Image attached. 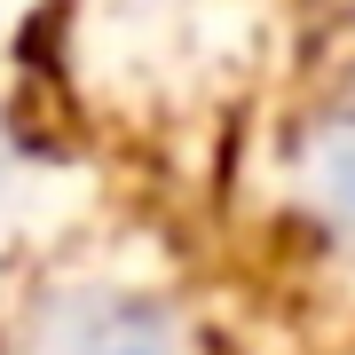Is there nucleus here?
<instances>
[{
    "mask_svg": "<svg viewBox=\"0 0 355 355\" xmlns=\"http://www.w3.org/2000/svg\"><path fill=\"white\" fill-rule=\"evenodd\" d=\"M331 198L347 205V221H355V127L331 142Z\"/></svg>",
    "mask_w": 355,
    "mask_h": 355,
    "instance_id": "1",
    "label": "nucleus"
}]
</instances>
